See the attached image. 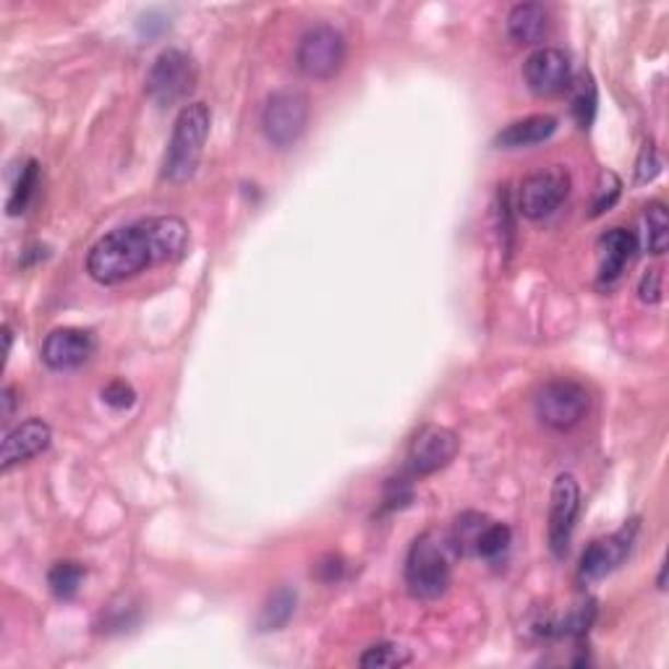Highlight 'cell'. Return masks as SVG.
<instances>
[{
    "label": "cell",
    "instance_id": "cell-1",
    "mask_svg": "<svg viewBox=\"0 0 669 669\" xmlns=\"http://www.w3.org/2000/svg\"><path fill=\"white\" fill-rule=\"evenodd\" d=\"M189 246V227L180 218H146L116 227L90 249L86 272L99 285H116L155 265L176 262Z\"/></svg>",
    "mask_w": 669,
    "mask_h": 669
},
{
    "label": "cell",
    "instance_id": "cell-26",
    "mask_svg": "<svg viewBox=\"0 0 669 669\" xmlns=\"http://www.w3.org/2000/svg\"><path fill=\"white\" fill-rule=\"evenodd\" d=\"M622 191V180L614 176L612 171H601L599 176V186H597V199H594V207H591V218H599L605 215L610 207L618 202Z\"/></svg>",
    "mask_w": 669,
    "mask_h": 669
},
{
    "label": "cell",
    "instance_id": "cell-18",
    "mask_svg": "<svg viewBox=\"0 0 669 669\" xmlns=\"http://www.w3.org/2000/svg\"><path fill=\"white\" fill-rule=\"evenodd\" d=\"M490 520L492 518H486L484 513L477 510L460 513L458 518H455L453 531L447 533V537H450L453 552L460 554V558H477V544L481 533H484V528L490 526Z\"/></svg>",
    "mask_w": 669,
    "mask_h": 669
},
{
    "label": "cell",
    "instance_id": "cell-28",
    "mask_svg": "<svg viewBox=\"0 0 669 669\" xmlns=\"http://www.w3.org/2000/svg\"><path fill=\"white\" fill-rule=\"evenodd\" d=\"M659 171H661V160L657 146L646 142L638 155V163H635V178H638V184H648V180L659 176Z\"/></svg>",
    "mask_w": 669,
    "mask_h": 669
},
{
    "label": "cell",
    "instance_id": "cell-6",
    "mask_svg": "<svg viewBox=\"0 0 669 669\" xmlns=\"http://www.w3.org/2000/svg\"><path fill=\"white\" fill-rule=\"evenodd\" d=\"M309 124V97L301 90H278L270 95L262 113V129L267 142L278 150H287L304 137Z\"/></svg>",
    "mask_w": 669,
    "mask_h": 669
},
{
    "label": "cell",
    "instance_id": "cell-16",
    "mask_svg": "<svg viewBox=\"0 0 669 669\" xmlns=\"http://www.w3.org/2000/svg\"><path fill=\"white\" fill-rule=\"evenodd\" d=\"M558 131V118L554 116H528L505 126L494 139V144L502 150H520V146H533L547 142Z\"/></svg>",
    "mask_w": 669,
    "mask_h": 669
},
{
    "label": "cell",
    "instance_id": "cell-31",
    "mask_svg": "<svg viewBox=\"0 0 669 669\" xmlns=\"http://www.w3.org/2000/svg\"><path fill=\"white\" fill-rule=\"evenodd\" d=\"M3 419L9 421L11 416H13V408H16V390H13V387H5L3 390Z\"/></svg>",
    "mask_w": 669,
    "mask_h": 669
},
{
    "label": "cell",
    "instance_id": "cell-12",
    "mask_svg": "<svg viewBox=\"0 0 669 669\" xmlns=\"http://www.w3.org/2000/svg\"><path fill=\"white\" fill-rule=\"evenodd\" d=\"M580 513V490L578 481L571 473H560L552 486V502H550V547L552 552L562 558L571 547V537L575 520Z\"/></svg>",
    "mask_w": 669,
    "mask_h": 669
},
{
    "label": "cell",
    "instance_id": "cell-17",
    "mask_svg": "<svg viewBox=\"0 0 669 669\" xmlns=\"http://www.w3.org/2000/svg\"><path fill=\"white\" fill-rule=\"evenodd\" d=\"M550 13L539 3H518L507 13V32L518 45H533L547 35Z\"/></svg>",
    "mask_w": 669,
    "mask_h": 669
},
{
    "label": "cell",
    "instance_id": "cell-11",
    "mask_svg": "<svg viewBox=\"0 0 669 669\" xmlns=\"http://www.w3.org/2000/svg\"><path fill=\"white\" fill-rule=\"evenodd\" d=\"M635 528L638 526L631 524L620 528L618 533H610V537L591 541V544L584 550V554H580L578 578L584 580V584H594V580L607 578L612 571H618L627 554H631Z\"/></svg>",
    "mask_w": 669,
    "mask_h": 669
},
{
    "label": "cell",
    "instance_id": "cell-20",
    "mask_svg": "<svg viewBox=\"0 0 669 669\" xmlns=\"http://www.w3.org/2000/svg\"><path fill=\"white\" fill-rule=\"evenodd\" d=\"M644 244L652 254L667 251L669 246V218H667V207L661 202H648L644 207Z\"/></svg>",
    "mask_w": 669,
    "mask_h": 669
},
{
    "label": "cell",
    "instance_id": "cell-13",
    "mask_svg": "<svg viewBox=\"0 0 669 669\" xmlns=\"http://www.w3.org/2000/svg\"><path fill=\"white\" fill-rule=\"evenodd\" d=\"M95 353V334L79 327L52 330L43 343V361L52 372H71L84 366Z\"/></svg>",
    "mask_w": 669,
    "mask_h": 669
},
{
    "label": "cell",
    "instance_id": "cell-23",
    "mask_svg": "<svg viewBox=\"0 0 669 669\" xmlns=\"http://www.w3.org/2000/svg\"><path fill=\"white\" fill-rule=\"evenodd\" d=\"M37 186H39V163L37 160H30V163L22 167V173H19L16 184H13L9 199V215H22V212H26L32 197H35Z\"/></svg>",
    "mask_w": 669,
    "mask_h": 669
},
{
    "label": "cell",
    "instance_id": "cell-14",
    "mask_svg": "<svg viewBox=\"0 0 669 669\" xmlns=\"http://www.w3.org/2000/svg\"><path fill=\"white\" fill-rule=\"evenodd\" d=\"M52 432L43 419H30L24 424H19L16 430H11L3 439V450H0V468L9 471L16 463L24 460L37 458L39 453H45L50 447Z\"/></svg>",
    "mask_w": 669,
    "mask_h": 669
},
{
    "label": "cell",
    "instance_id": "cell-10",
    "mask_svg": "<svg viewBox=\"0 0 669 669\" xmlns=\"http://www.w3.org/2000/svg\"><path fill=\"white\" fill-rule=\"evenodd\" d=\"M526 86L537 97H554L573 82L571 58L558 48H539L524 63Z\"/></svg>",
    "mask_w": 669,
    "mask_h": 669
},
{
    "label": "cell",
    "instance_id": "cell-19",
    "mask_svg": "<svg viewBox=\"0 0 669 669\" xmlns=\"http://www.w3.org/2000/svg\"><path fill=\"white\" fill-rule=\"evenodd\" d=\"M296 591L293 588H278L265 601L262 614H259V631H280L287 625V620L296 612Z\"/></svg>",
    "mask_w": 669,
    "mask_h": 669
},
{
    "label": "cell",
    "instance_id": "cell-8",
    "mask_svg": "<svg viewBox=\"0 0 669 669\" xmlns=\"http://www.w3.org/2000/svg\"><path fill=\"white\" fill-rule=\"evenodd\" d=\"M571 193V176L562 167L537 171L524 178L518 189V212L528 220H544L560 210Z\"/></svg>",
    "mask_w": 669,
    "mask_h": 669
},
{
    "label": "cell",
    "instance_id": "cell-24",
    "mask_svg": "<svg viewBox=\"0 0 669 669\" xmlns=\"http://www.w3.org/2000/svg\"><path fill=\"white\" fill-rule=\"evenodd\" d=\"M513 531L510 526L497 524V520H490V526L484 528V533H481L479 544H477V558L481 560H497L502 554L507 552V547H510Z\"/></svg>",
    "mask_w": 669,
    "mask_h": 669
},
{
    "label": "cell",
    "instance_id": "cell-4",
    "mask_svg": "<svg viewBox=\"0 0 669 669\" xmlns=\"http://www.w3.org/2000/svg\"><path fill=\"white\" fill-rule=\"evenodd\" d=\"M197 86V66L189 52L178 48H167L160 52L146 73V97L157 105H176L186 99Z\"/></svg>",
    "mask_w": 669,
    "mask_h": 669
},
{
    "label": "cell",
    "instance_id": "cell-3",
    "mask_svg": "<svg viewBox=\"0 0 669 669\" xmlns=\"http://www.w3.org/2000/svg\"><path fill=\"white\" fill-rule=\"evenodd\" d=\"M210 108L204 103H191L178 113L171 142L163 160V178L171 184H186L197 173L207 137H210Z\"/></svg>",
    "mask_w": 669,
    "mask_h": 669
},
{
    "label": "cell",
    "instance_id": "cell-30",
    "mask_svg": "<svg viewBox=\"0 0 669 669\" xmlns=\"http://www.w3.org/2000/svg\"><path fill=\"white\" fill-rule=\"evenodd\" d=\"M317 573H322L319 578L327 580V584H330V580H338L340 573H343V560L334 558V554H327V558L319 562Z\"/></svg>",
    "mask_w": 669,
    "mask_h": 669
},
{
    "label": "cell",
    "instance_id": "cell-22",
    "mask_svg": "<svg viewBox=\"0 0 669 669\" xmlns=\"http://www.w3.org/2000/svg\"><path fill=\"white\" fill-rule=\"evenodd\" d=\"M359 665L364 669H398L411 665V652L398 644H390V641H383V644L366 648L359 657Z\"/></svg>",
    "mask_w": 669,
    "mask_h": 669
},
{
    "label": "cell",
    "instance_id": "cell-27",
    "mask_svg": "<svg viewBox=\"0 0 669 669\" xmlns=\"http://www.w3.org/2000/svg\"><path fill=\"white\" fill-rule=\"evenodd\" d=\"M103 400L110 408H116V411H124V408H131L137 403V392H133V387L124 383V379H113L110 385L103 387Z\"/></svg>",
    "mask_w": 669,
    "mask_h": 669
},
{
    "label": "cell",
    "instance_id": "cell-29",
    "mask_svg": "<svg viewBox=\"0 0 669 669\" xmlns=\"http://www.w3.org/2000/svg\"><path fill=\"white\" fill-rule=\"evenodd\" d=\"M638 296L644 304H659L661 296H665V278H661V270H648L638 283Z\"/></svg>",
    "mask_w": 669,
    "mask_h": 669
},
{
    "label": "cell",
    "instance_id": "cell-2",
    "mask_svg": "<svg viewBox=\"0 0 669 669\" xmlns=\"http://www.w3.org/2000/svg\"><path fill=\"white\" fill-rule=\"evenodd\" d=\"M453 544L447 533L424 531L406 558V586L416 599L445 597L453 580Z\"/></svg>",
    "mask_w": 669,
    "mask_h": 669
},
{
    "label": "cell",
    "instance_id": "cell-25",
    "mask_svg": "<svg viewBox=\"0 0 669 669\" xmlns=\"http://www.w3.org/2000/svg\"><path fill=\"white\" fill-rule=\"evenodd\" d=\"M573 116L580 129H588L594 124V116H597V86H594V79L588 73H584L578 86H575Z\"/></svg>",
    "mask_w": 669,
    "mask_h": 669
},
{
    "label": "cell",
    "instance_id": "cell-5",
    "mask_svg": "<svg viewBox=\"0 0 669 669\" xmlns=\"http://www.w3.org/2000/svg\"><path fill=\"white\" fill-rule=\"evenodd\" d=\"M345 37L343 32L334 30L332 24H314L298 39L296 66L304 77L309 79H332L345 63Z\"/></svg>",
    "mask_w": 669,
    "mask_h": 669
},
{
    "label": "cell",
    "instance_id": "cell-9",
    "mask_svg": "<svg viewBox=\"0 0 669 669\" xmlns=\"http://www.w3.org/2000/svg\"><path fill=\"white\" fill-rule=\"evenodd\" d=\"M458 450L460 439L453 430L439 424L421 426L416 437L411 439V447H408V471L413 477H430V473H437L439 468L450 466Z\"/></svg>",
    "mask_w": 669,
    "mask_h": 669
},
{
    "label": "cell",
    "instance_id": "cell-7",
    "mask_svg": "<svg viewBox=\"0 0 669 669\" xmlns=\"http://www.w3.org/2000/svg\"><path fill=\"white\" fill-rule=\"evenodd\" d=\"M588 390L573 379H552L537 392V416L554 432H567L578 426L588 413Z\"/></svg>",
    "mask_w": 669,
    "mask_h": 669
},
{
    "label": "cell",
    "instance_id": "cell-15",
    "mask_svg": "<svg viewBox=\"0 0 669 669\" xmlns=\"http://www.w3.org/2000/svg\"><path fill=\"white\" fill-rule=\"evenodd\" d=\"M638 249V238L627 227H612L599 238V283L612 285L631 265L633 254Z\"/></svg>",
    "mask_w": 669,
    "mask_h": 669
},
{
    "label": "cell",
    "instance_id": "cell-21",
    "mask_svg": "<svg viewBox=\"0 0 669 669\" xmlns=\"http://www.w3.org/2000/svg\"><path fill=\"white\" fill-rule=\"evenodd\" d=\"M84 573L86 571H84L82 562H73V560L56 562V565H52L50 573H48L50 591L56 594L58 599H73L79 594V588H82Z\"/></svg>",
    "mask_w": 669,
    "mask_h": 669
}]
</instances>
